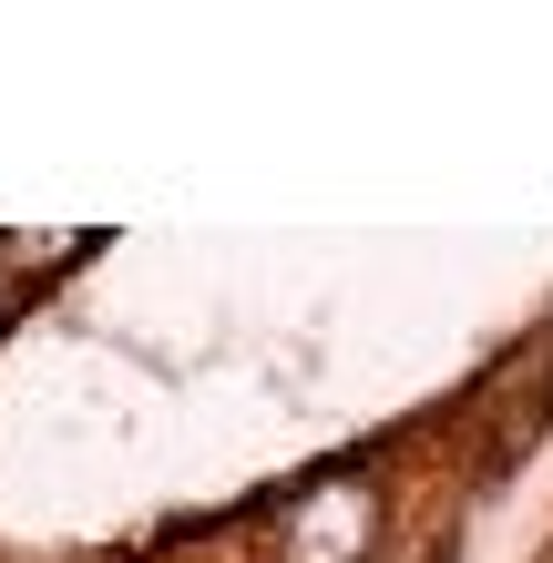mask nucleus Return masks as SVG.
I'll return each mask as SVG.
<instances>
[{
	"label": "nucleus",
	"instance_id": "1",
	"mask_svg": "<svg viewBox=\"0 0 553 563\" xmlns=\"http://www.w3.org/2000/svg\"><path fill=\"white\" fill-rule=\"evenodd\" d=\"M379 543V492L369 482H318L298 512H287V543H277V563H360Z\"/></svg>",
	"mask_w": 553,
	"mask_h": 563
}]
</instances>
